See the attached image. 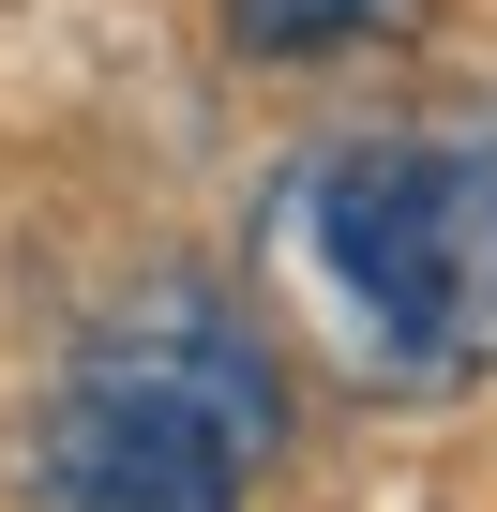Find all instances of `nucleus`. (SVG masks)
Listing matches in <instances>:
<instances>
[{
    "mask_svg": "<svg viewBox=\"0 0 497 512\" xmlns=\"http://www.w3.org/2000/svg\"><path fill=\"white\" fill-rule=\"evenodd\" d=\"M272 437H287L272 347L211 287H151L46 392L31 482H46V512H241V482L272 467Z\"/></svg>",
    "mask_w": 497,
    "mask_h": 512,
    "instance_id": "f257e3e1",
    "label": "nucleus"
},
{
    "mask_svg": "<svg viewBox=\"0 0 497 512\" xmlns=\"http://www.w3.org/2000/svg\"><path fill=\"white\" fill-rule=\"evenodd\" d=\"M302 272L347 332V362L407 392L497 377V151L467 136H362L302 181Z\"/></svg>",
    "mask_w": 497,
    "mask_h": 512,
    "instance_id": "f03ea898",
    "label": "nucleus"
},
{
    "mask_svg": "<svg viewBox=\"0 0 497 512\" xmlns=\"http://www.w3.org/2000/svg\"><path fill=\"white\" fill-rule=\"evenodd\" d=\"M422 0H226V46L241 61H347L377 31H407Z\"/></svg>",
    "mask_w": 497,
    "mask_h": 512,
    "instance_id": "7ed1b4c3",
    "label": "nucleus"
}]
</instances>
